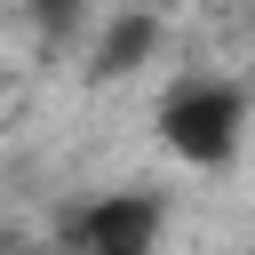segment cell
Instances as JSON below:
<instances>
[{
    "label": "cell",
    "instance_id": "cell-1",
    "mask_svg": "<svg viewBox=\"0 0 255 255\" xmlns=\"http://www.w3.org/2000/svg\"><path fill=\"white\" fill-rule=\"evenodd\" d=\"M247 135V96L231 80H175L159 104V143L191 167H231Z\"/></svg>",
    "mask_w": 255,
    "mask_h": 255
},
{
    "label": "cell",
    "instance_id": "cell-2",
    "mask_svg": "<svg viewBox=\"0 0 255 255\" xmlns=\"http://www.w3.org/2000/svg\"><path fill=\"white\" fill-rule=\"evenodd\" d=\"M159 223H167L159 191H96V199L64 207L56 239H64V255H151Z\"/></svg>",
    "mask_w": 255,
    "mask_h": 255
},
{
    "label": "cell",
    "instance_id": "cell-3",
    "mask_svg": "<svg viewBox=\"0 0 255 255\" xmlns=\"http://www.w3.org/2000/svg\"><path fill=\"white\" fill-rule=\"evenodd\" d=\"M151 40H159V16L151 8H128V16H112V32L96 40V80H120V72H135L143 56H151Z\"/></svg>",
    "mask_w": 255,
    "mask_h": 255
}]
</instances>
